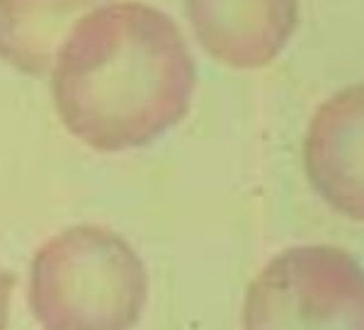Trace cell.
Instances as JSON below:
<instances>
[{"label": "cell", "mask_w": 364, "mask_h": 330, "mask_svg": "<svg viewBox=\"0 0 364 330\" xmlns=\"http://www.w3.org/2000/svg\"><path fill=\"white\" fill-rule=\"evenodd\" d=\"M243 330H364L362 265L333 245L279 252L248 289Z\"/></svg>", "instance_id": "3"}, {"label": "cell", "mask_w": 364, "mask_h": 330, "mask_svg": "<svg viewBox=\"0 0 364 330\" xmlns=\"http://www.w3.org/2000/svg\"><path fill=\"white\" fill-rule=\"evenodd\" d=\"M15 289V275L0 267V330H8L10 321V299Z\"/></svg>", "instance_id": "7"}, {"label": "cell", "mask_w": 364, "mask_h": 330, "mask_svg": "<svg viewBox=\"0 0 364 330\" xmlns=\"http://www.w3.org/2000/svg\"><path fill=\"white\" fill-rule=\"evenodd\" d=\"M63 127L95 151L149 146L190 110L195 61L173 17L144 3L85 15L54 61Z\"/></svg>", "instance_id": "1"}, {"label": "cell", "mask_w": 364, "mask_h": 330, "mask_svg": "<svg viewBox=\"0 0 364 330\" xmlns=\"http://www.w3.org/2000/svg\"><path fill=\"white\" fill-rule=\"evenodd\" d=\"M149 302V275L127 238L73 226L39 247L29 306L44 330H132Z\"/></svg>", "instance_id": "2"}, {"label": "cell", "mask_w": 364, "mask_h": 330, "mask_svg": "<svg viewBox=\"0 0 364 330\" xmlns=\"http://www.w3.org/2000/svg\"><path fill=\"white\" fill-rule=\"evenodd\" d=\"M202 49L233 68H262L299 22V0H185Z\"/></svg>", "instance_id": "4"}, {"label": "cell", "mask_w": 364, "mask_h": 330, "mask_svg": "<svg viewBox=\"0 0 364 330\" xmlns=\"http://www.w3.org/2000/svg\"><path fill=\"white\" fill-rule=\"evenodd\" d=\"M107 0H0V58L29 75L54 68L70 29Z\"/></svg>", "instance_id": "6"}, {"label": "cell", "mask_w": 364, "mask_h": 330, "mask_svg": "<svg viewBox=\"0 0 364 330\" xmlns=\"http://www.w3.org/2000/svg\"><path fill=\"white\" fill-rule=\"evenodd\" d=\"M306 168L336 209L362 221V87L338 92L318 110L306 139Z\"/></svg>", "instance_id": "5"}]
</instances>
